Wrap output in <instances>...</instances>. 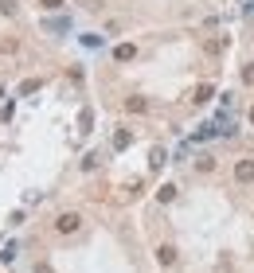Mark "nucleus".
Segmentation results:
<instances>
[{
    "label": "nucleus",
    "instance_id": "obj_1",
    "mask_svg": "<svg viewBox=\"0 0 254 273\" xmlns=\"http://www.w3.org/2000/svg\"><path fill=\"white\" fill-rule=\"evenodd\" d=\"M78 227H82V219H78L75 211H63V215L55 219V230H59V234H75Z\"/></svg>",
    "mask_w": 254,
    "mask_h": 273
},
{
    "label": "nucleus",
    "instance_id": "obj_2",
    "mask_svg": "<svg viewBox=\"0 0 254 273\" xmlns=\"http://www.w3.org/2000/svg\"><path fill=\"white\" fill-rule=\"evenodd\" d=\"M235 180H239V184H250L254 180V160H239V164H235Z\"/></svg>",
    "mask_w": 254,
    "mask_h": 273
},
{
    "label": "nucleus",
    "instance_id": "obj_3",
    "mask_svg": "<svg viewBox=\"0 0 254 273\" xmlns=\"http://www.w3.org/2000/svg\"><path fill=\"white\" fill-rule=\"evenodd\" d=\"M114 59H118V63H129V59H137V47H133V43L114 47Z\"/></svg>",
    "mask_w": 254,
    "mask_h": 273
},
{
    "label": "nucleus",
    "instance_id": "obj_4",
    "mask_svg": "<svg viewBox=\"0 0 254 273\" xmlns=\"http://www.w3.org/2000/svg\"><path fill=\"white\" fill-rule=\"evenodd\" d=\"M211 94H215V90L208 86V82H204V86H195V94H192V101L195 105H204V101H211Z\"/></svg>",
    "mask_w": 254,
    "mask_h": 273
},
{
    "label": "nucleus",
    "instance_id": "obj_5",
    "mask_svg": "<svg viewBox=\"0 0 254 273\" xmlns=\"http://www.w3.org/2000/svg\"><path fill=\"white\" fill-rule=\"evenodd\" d=\"M157 261H161V265H172V261H176V250H172V246H161V250H157Z\"/></svg>",
    "mask_w": 254,
    "mask_h": 273
},
{
    "label": "nucleus",
    "instance_id": "obj_6",
    "mask_svg": "<svg viewBox=\"0 0 254 273\" xmlns=\"http://www.w3.org/2000/svg\"><path fill=\"white\" fill-rule=\"evenodd\" d=\"M125 110H129V114H145L149 101H145V98H129V101H125Z\"/></svg>",
    "mask_w": 254,
    "mask_h": 273
},
{
    "label": "nucleus",
    "instance_id": "obj_7",
    "mask_svg": "<svg viewBox=\"0 0 254 273\" xmlns=\"http://www.w3.org/2000/svg\"><path fill=\"white\" fill-rule=\"evenodd\" d=\"M157 199H161V203H172V199H176V187H172V184H165L161 191H157Z\"/></svg>",
    "mask_w": 254,
    "mask_h": 273
},
{
    "label": "nucleus",
    "instance_id": "obj_8",
    "mask_svg": "<svg viewBox=\"0 0 254 273\" xmlns=\"http://www.w3.org/2000/svg\"><path fill=\"white\" fill-rule=\"evenodd\" d=\"M129 141H133V137H129V133L121 129V133H118V137H114V148H125V144H129Z\"/></svg>",
    "mask_w": 254,
    "mask_h": 273
},
{
    "label": "nucleus",
    "instance_id": "obj_9",
    "mask_svg": "<svg viewBox=\"0 0 254 273\" xmlns=\"http://www.w3.org/2000/svg\"><path fill=\"white\" fill-rule=\"evenodd\" d=\"M39 4H43L47 12H55V8H63V0H39Z\"/></svg>",
    "mask_w": 254,
    "mask_h": 273
},
{
    "label": "nucleus",
    "instance_id": "obj_10",
    "mask_svg": "<svg viewBox=\"0 0 254 273\" xmlns=\"http://www.w3.org/2000/svg\"><path fill=\"white\" fill-rule=\"evenodd\" d=\"M242 82H250V86H254V67H246V71H242Z\"/></svg>",
    "mask_w": 254,
    "mask_h": 273
},
{
    "label": "nucleus",
    "instance_id": "obj_11",
    "mask_svg": "<svg viewBox=\"0 0 254 273\" xmlns=\"http://www.w3.org/2000/svg\"><path fill=\"white\" fill-rule=\"evenodd\" d=\"M250 125H254V110H250Z\"/></svg>",
    "mask_w": 254,
    "mask_h": 273
}]
</instances>
